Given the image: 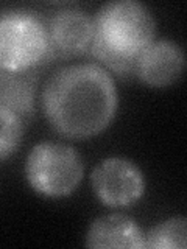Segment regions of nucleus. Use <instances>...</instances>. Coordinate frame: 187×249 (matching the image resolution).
<instances>
[{"mask_svg": "<svg viewBox=\"0 0 187 249\" xmlns=\"http://www.w3.org/2000/svg\"><path fill=\"white\" fill-rule=\"evenodd\" d=\"M42 106L59 134L88 139L103 131L114 119L117 90L112 78L100 66H67L47 81Z\"/></svg>", "mask_w": 187, "mask_h": 249, "instance_id": "obj_1", "label": "nucleus"}, {"mask_svg": "<svg viewBox=\"0 0 187 249\" xmlns=\"http://www.w3.org/2000/svg\"><path fill=\"white\" fill-rule=\"evenodd\" d=\"M35 73L23 72H0V107L14 112L23 122L30 119L35 111Z\"/></svg>", "mask_w": 187, "mask_h": 249, "instance_id": "obj_9", "label": "nucleus"}, {"mask_svg": "<svg viewBox=\"0 0 187 249\" xmlns=\"http://www.w3.org/2000/svg\"><path fill=\"white\" fill-rule=\"evenodd\" d=\"M89 248H145V235L127 215L111 213L97 218L86 235Z\"/></svg>", "mask_w": 187, "mask_h": 249, "instance_id": "obj_8", "label": "nucleus"}, {"mask_svg": "<svg viewBox=\"0 0 187 249\" xmlns=\"http://www.w3.org/2000/svg\"><path fill=\"white\" fill-rule=\"evenodd\" d=\"M156 23L150 10L139 2L106 3L94 20V54L122 75L136 72L137 59L153 42Z\"/></svg>", "mask_w": 187, "mask_h": 249, "instance_id": "obj_2", "label": "nucleus"}, {"mask_svg": "<svg viewBox=\"0 0 187 249\" xmlns=\"http://www.w3.org/2000/svg\"><path fill=\"white\" fill-rule=\"evenodd\" d=\"M184 64L181 47L171 41H158L151 42L140 53L136 73L153 88H166L181 76Z\"/></svg>", "mask_w": 187, "mask_h": 249, "instance_id": "obj_6", "label": "nucleus"}, {"mask_svg": "<svg viewBox=\"0 0 187 249\" xmlns=\"http://www.w3.org/2000/svg\"><path fill=\"white\" fill-rule=\"evenodd\" d=\"M52 52L49 31L30 13L0 16V69L23 72Z\"/></svg>", "mask_w": 187, "mask_h": 249, "instance_id": "obj_4", "label": "nucleus"}, {"mask_svg": "<svg viewBox=\"0 0 187 249\" xmlns=\"http://www.w3.org/2000/svg\"><path fill=\"white\" fill-rule=\"evenodd\" d=\"M0 72H2V69H0Z\"/></svg>", "mask_w": 187, "mask_h": 249, "instance_id": "obj_12", "label": "nucleus"}, {"mask_svg": "<svg viewBox=\"0 0 187 249\" xmlns=\"http://www.w3.org/2000/svg\"><path fill=\"white\" fill-rule=\"evenodd\" d=\"M25 173L30 185L37 193L59 198L80 185L84 167L80 154L72 146L42 142L28 154Z\"/></svg>", "mask_w": 187, "mask_h": 249, "instance_id": "obj_3", "label": "nucleus"}, {"mask_svg": "<svg viewBox=\"0 0 187 249\" xmlns=\"http://www.w3.org/2000/svg\"><path fill=\"white\" fill-rule=\"evenodd\" d=\"M186 241V218L176 216L158 224L145 237V248L154 249H184Z\"/></svg>", "mask_w": 187, "mask_h": 249, "instance_id": "obj_10", "label": "nucleus"}, {"mask_svg": "<svg viewBox=\"0 0 187 249\" xmlns=\"http://www.w3.org/2000/svg\"><path fill=\"white\" fill-rule=\"evenodd\" d=\"M49 37L52 49L56 52L62 54L80 53L92 42L94 22L80 10H62L53 16Z\"/></svg>", "mask_w": 187, "mask_h": 249, "instance_id": "obj_7", "label": "nucleus"}, {"mask_svg": "<svg viewBox=\"0 0 187 249\" xmlns=\"http://www.w3.org/2000/svg\"><path fill=\"white\" fill-rule=\"evenodd\" d=\"M92 187L103 204L127 207L144 195L145 181L142 171L132 162L122 158H109L94 170Z\"/></svg>", "mask_w": 187, "mask_h": 249, "instance_id": "obj_5", "label": "nucleus"}, {"mask_svg": "<svg viewBox=\"0 0 187 249\" xmlns=\"http://www.w3.org/2000/svg\"><path fill=\"white\" fill-rule=\"evenodd\" d=\"M23 122L14 112L0 107V160L16 153L22 142Z\"/></svg>", "mask_w": 187, "mask_h": 249, "instance_id": "obj_11", "label": "nucleus"}]
</instances>
